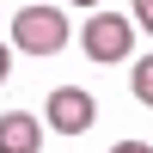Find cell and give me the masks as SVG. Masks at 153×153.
<instances>
[{
  "label": "cell",
  "instance_id": "cell-1",
  "mask_svg": "<svg viewBox=\"0 0 153 153\" xmlns=\"http://www.w3.org/2000/svg\"><path fill=\"white\" fill-rule=\"evenodd\" d=\"M12 49H25V55H55V49H68V6L25 0V6L12 12Z\"/></svg>",
  "mask_w": 153,
  "mask_h": 153
},
{
  "label": "cell",
  "instance_id": "cell-2",
  "mask_svg": "<svg viewBox=\"0 0 153 153\" xmlns=\"http://www.w3.org/2000/svg\"><path fill=\"white\" fill-rule=\"evenodd\" d=\"M80 49L92 61H104V68H117V61H129V49H135V25L123 19V12H92L86 31H80Z\"/></svg>",
  "mask_w": 153,
  "mask_h": 153
},
{
  "label": "cell",
  "instance_id": "cell-3",
  "mask_svg": "<svg viewBox=\"0 0 153 153\" xmlns=\"http://www.w3.org/2000/svg\"><path fill=\"white\" fill-rule=\"evenodd\" d=\"M92 123H98V104L86 86H55L49 92V129L55 135H86Z\"/></svg>",
  "mask_w": 153,
  "mask_h": 153
},
{
  "label": "cell",
  "instance_id": "cell-4",
  "mask_svg": "<svg viewBox=\"0 0 153 153\" xmlns=\"http://www.w3.org/2000/svg\"><path fill=\"white\" fill-rule=\"evenodd\" d=\"M37 147H43V123L25 110H6L0 117V153H37Z\"/></svg>",
  "mask_w": 153,
  "mask_h": 153
},
{
  "label": "cell",
  "instance_id": "cell-5",
  "mask_svg": "<svg viewBox=\"0 0 153 153\" xmlns=\"http://www.w3.org/2000/svg\"><path fill=\"white\" fill-rule=\"evenodd\" d=\"M129 86H135V98H141V104L153 110V55H141V61H135V74H129Z\"/></svg>",
  "mask_w": 153,
  "mask_h": 153
},
{
  "label": "cell",
  "instance_id": "cell-6",
  "mask_svg": "<svg viewBox=\"0 0 153 153\" xmlns=\"http://www.w3.org/2000/svg\"><path fill=\"white\" fill-rule=\"evenodd\" d=\"M129 12H135V19H129L135 31H153V0H129Z\"/></svg>",
  "mask_w": 153,
  "mask_h": 153
},
{
  "label": "cell",
  "instance_id": "cell-7",
  "mask_svg": "<svg viewBox=\"0 0 153 153\" xmlns=\"http://www.w3.org/2000/svg\"><path fill=\"white\" fill-rule=\"evenodd\" d=\"M110 153H153V147H147V141H117Z\"/></svg>",
  "mask_w": 153,
  "mask_h": 153
},
{
  "label": "cell",
  "instance_id": "cell-8",
  "mask_svg": "<svg viewBox=\"0 0 153 153\" xmlns=\"http://www.w3.org/2000/svg\"><path fill=\"white\" fill-rule=\"evenodd\" d=\"M6 74H12V49L0 43V86H6Z\"/></svg>",
  "mask_w": 153,
  "mask_h": 153
},
{
  "label": "cell",
  "instance_id": "cell-9",
  "mask_svg": "<svg viewBox=\"0 0 153 153\" xmlns=\"http://www.w3.org/2000/svg\"><path fill=\"white\" fill-rule=\"evenodd\" d=\"M68 6H98V0H68Z\"/></svg>",
  "mask_w": 153,
  "mask_h": 153
}]
</instances>
